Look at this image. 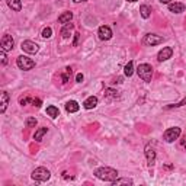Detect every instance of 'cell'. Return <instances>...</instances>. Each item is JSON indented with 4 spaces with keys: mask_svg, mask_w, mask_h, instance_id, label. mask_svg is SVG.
<instances>
[{
    "mask_svg": "<svg viewBox=\"0 0 186 186\" xmlns=\"http://www.w3.org/2000/svg\"><path fill=\"white\" fill-rule=\"evenodd\" d=\"M169 10L172 13H182L185 10V4L179 3V2H174V3H169Z\"/></svg>",
    "mask_w": 186,
    "mask_h": 186,
    "instance_id": "cell-12",
    "label": "cell"
},
{
    "mask_svg": "<svg viewBox=\"0 0 186 186\" xmlns=\"http://www.w3.org/2000/svg\"><path fill=\"white\" fill-rule=\"evenodd\" d=\"M51 35H52V29H51L50 26L44 28V31H42V38H51Z\"/></svg>",
    "mask_w": 186,
    "mask_h": 186,
    "instance_id": "cell-26",
    "label": "cell"
},
{
    "mask_svg": "<svg viewBox=\"0 0 186 186\" xmlns=\"http://www.w3.org/2000/svg\"><path fill=\"white\" fill-rule=\"evenodd\" d=\"M180 128L179 127H172L169 128L167 131L164 132V140L167 141V143H173L174 140H178L179 137H180Z\"/></svg>",
    "mask_w": 186,
    "mask_h": 186,
    "instance_id": "cell-6",
    "label": "cell"
},
{
    "mask_svg": "<svg viewBox=\"0 0 186 186\" xmlns=\"http://www.w3.org/2000/svg\"><path fill=\"white\" fill-rule=\"evenodd\" d=\"M2 64H3V66H6V64H7V57H6V51L4 50H2Z\"/></svg>",
    "mask_w": 186,
    "mask_h": 186,
    "instance_id": "cell-28",
    "label": "cell"
},
{
    "mask_svg": "<svg viewBox=\"0 0 186 186\" xmlns=\"http://www.w3.org/2000/svg\"><path fill=\"white\" fill-rule=\"evenodd\" d=\"M97 35H99V38H100L102 41H108V39L112 38V31H110L109 26L102 25L100 28H99V31H97Z\"/></svg>",
    "mask_w": 186,
    "mask_h": 186,
    "instance_id": "cell-10",
    "label": "cell"
},
{
    "mask_svg": "<svg viewBox=\"0 0 186 186\" xmlns=\"http://www.w3.org/2000/svg\"><path fill=\"white\" fill-rule=\"evenodd\" d=\"M185 140H186V135H185Z\"/></svg>",
    "mask_w": 186,
    "mask_h": 186,
    "instance_id": "cell-38",
    "label": "cell"
},
{
    "mask_svg": "<svg viewBox=\"0 0 186 186\" xmlns=\"http://www.w3.org/2000/svg\"><path fill=\"white\" fill-rule=\"evenodd\" d=\"M112 185L114 186H118V185H132V180L131 179H116V180H114L112 182Z\"/></svg>",
    "mask_w": 186,
    "mask_h": 186,
    "instance_id": "cell-24",
    "label": "cell"
},
{
    "mask_svg": "<svg viewBox=\"0 0 186 186\" xmlns=\"http://www.w3.org/2000/svg\"><path fill=\"white\" fill-rule=\"evenodd\" d=\"M76 81L77 83H81V81H83V74H81V73H79L76 76Z\"/></svg>",
    "mask_w": 186,
    "mask_h": 186,
    "instance_id": "cell-33",
    "label": "cell"
},
{
    "mask_svg": "<svg viewBox=\"0 0 186 186\" xmlns=\"http://www.w3.org/2000/svg\"><path fill=\"white\" fill-rule=\"evenodd\" d=\"M95 176L100 180H105V182H114L118 179V172L112 167H99V169L95 170Z\"/></svg>",
    "mask_w": 186,
    "mask_h": 186,
    "instance_id": "cell-1",
    "label": "cell"
},
{
    "mask_svg": "<svg viewBox=\"0 0 186 186\" xmlns=\"http://www.w3.org/2000/svg\"><path fill=\"white\" fill-rule=\"evenodd\" d=\"M119 95H118V92L115 89H106L105 90V97L106 99H116Z\"/></svg>",
    "mask_w": 186,
    "mask_h": 186,
    "instance_id": "cell-22",
    "label": "cell"
},
{
    "mask_svg": "<svg viewBox=\"0 0 186 186\" xmlns=\"http://www.w3.org/2000/svg\"><path fill=\"white\" fill-rule=\"evenodd\" d=\"M182 105H186V99H183L180 103H176V105H169L167 106V109H170V108H179V106H182Z\"/></svg>",
    "mask_w": 186,
    "mask_h": 186,
    "instance_id": "cell-31",
    "label": "cell"
},
{
    "mask_svg": "<svg viewBox=\"0 0 186 186\" xmlns=\"http://www.w3.org/2000/svg\"><path fill=\"white\" fill-rule=\"evenodd\" d=\"M25 125H26L28 128H35V125H37V119L32 118V116H29V118H26Z\"/></svg>",
    "mask_w": 186,
    "mask_h": 186,
    "instance_id": "cell-25",
    "label": "cell"
},
{
    "mask_svg": "<svg viewBox=\"0 0 186 186\" xmlns=\"http://www.w3.org/2000/svg\"><path fill=\"white\" fill-rule=\"evenodd\" d=\"M46 114H48V116H51L52 119H55L57 116H60V110H58V108H57V106L51 105V106H48V108H46Z\"/></svg>",
    "mask_w": 186,
    "mask_h": 186,
    "instance_id": "cell-18",
    "label": "cell"
},
{
    "mask_svg": "<svg viewBox=\"0 0 186 186\" xmlns=\"http://www.w3.org/2000/svg\"><path fill=\"white\" fill-rule=\"evenodd\" d=\"M160 3H163V4H169V3H170V0H160Z\"/></svg>",
    "mask_w": 186,
    "mask_h": 186,
    "instance_id": "cell-34",
    "label": "cell"
},
{
    "mask_svg": "<svg viewBox=\"0 0 186 186\" xmlns=\"http://www.w3.org/2000/svg\"><path fill=\"white\" fill-rule=\"evenodd\" d=\"M46 132H48V128H45V127H42V128H39L38 131H35V135H34V138H35V141H42V137L45 135Z\"/></svg>",
    "mask_w": 186,
    "mask_h": 186,
    "instance_id": "cell-20",
    "label": "cell"
},
{
    "mask_svg": "<svg viewBox=\"0 0 186 186\" xmlns=\"http://www.w3.org/2000/svg\"><path fill=\"white\" fill-rule=\"evenodd\" d=\"M7 2V6L12 10H15V12H21L22 9V2L21 0H6Z\"/></svg>",
    "mask_w": 186,
    "mask_h": 186,
    "instance_id": "cell-16",
    "label": "cell"
},
{
    "mask_svg": "<svg viewBox=\"0 0 186 186\" xmlns=\"http://www.w3.org/2000/svg\"><path fill=\"white\" fill-rule=\"evenodd\" d=\"M0 97H2V106H0V112H4V110H6V108H7V105H9V95L6 92H2Z\"/></svg>",
    "mask_w": 186,
    "mask_h": 186,
    "instance_id": "cell-19",
    "label": "cell"
},
{
    "mask_svg": "<svg viewBox=\"0 0 186 186\" xmlns=\"http://www.w3.org/2000/svg\"><path fill=\"white\" fill-rule=\"evenodd\" d=\"M172 55H173V50L170 48V46H164L163 50L159 51V54H157V60L159 61H166V60L172 58Z\"/></svg>",
    "mask_w": 186,
    "mask_h": 186,
    "instance_id": "cell-9",
    "label": "cell"
},
{
    "mask_svg": "<svg viewBox=\"0 0 186 186\" xmlns=\"http://www.w3.org/2000/svg\"><path fill=\"white\" fill-rule=\"evenodd\" d=\"M163 41H164V38H163V37H160V35L147 34L145 37H144L143 42L145 44V45H148V46H153V45H159V44H161Z\"/></svg>",
    "mask_w": 186,
    "mask_h": 186,
    "instance_id": "cell-5",
    "label": "cell"
},
{
    "mask_svg": "<svg viewBox=\"0 0 186 186\" xmlns=\"http://www.w3.org/2000/svg\"><path fill=\"white\" fill-rule=\"evenodd\" d=\"M0 45H2V50L4 51H12L13 45H15V41L10 35H3V38L0 41Z\"/></svg>",
    "mask_w": 186,
    "mask_h": 186,
    "instance_id": "cell-8",
    "label": "cell"
},
{
    "mask_svg": "<svg viewBox=\"0 0 186 186\" xmlns=\"http://www.w3.org/2000/svg\"><path fill=\"white\" fill-rule=\"evenodd\" d=\"M145 157H147V161H148V166L151 167L154 166V161H156V151L151 145H147L145 147Z\"/></svg>",
    "mask_w": 186,
    "mask_h": 186,
    "instance_id": "cell-11",
    "label": "cell"
},
{
    "mask_svg": "<svg viewBox=\"0 0 186 186\" xmlns=\"http://www.w3.org/2000/svg\"><path fill=\"white\" fill-rule=\"evenodd\" d=\"M79 109H80V106H79V103H77L76 100H68L67 103H66V110L70 112V114H74V112H77Z\"/></svg>",
    "mask_w": 186,
    "mask_h": 186,
    "instance_id": "cell-14",
    "label": "cell"
},
{
    "mask_svg": "<svg viewBox=\"0 0 186 186\" xmlns=\"http://www.w3.org/2000/svg\"><path fill=\"white\" fill-rule=\"evenodd\" d=\"M73 29H74V25H73V23H67V25H66L63 29H61V32H60V34H61V37H63V38H70V34H71Z\"/></svg>",
    "mask_w": 186,
    "mask_h": 186,
    "instance_id": "cell-17",
    "label": "cell"
},
{
    "mask_svg": "<svg viewBox=\"0 0 186 186\" xmlns=\"http://www.w3.org/2000/svg\"><path fill=\"white\" fill-rule=\"evenodd\" d=\"M127 2H130V3H134V2H137V0H127Z\"/></svg>",
    "mask_w": 186,
    "mask_h": 186,
    "instance_id": "cell-37",
    "label": "cell"
},
{
    "mask_svg": "<svg viewBox=\"0 0 186 186\" xmlns=\"http://www.w3.org/2000/svg\"><path fill=\"white\" fill-rule=\"evenodd\" d=\"M16 64H17V67L21 68V70H32V68L35 67V61L32 58H29V57H26V55L17 57Z\"/></svg>",
    "mask_w": 186,
    "mask_h": 186,
    "instance_id": "cell-4",
    "label": "cell"
},
{
    "mask_svg": "<svg viewBox=\"0 0 186 186\" xmlns=\"http://www.w3.org/2000/svg\"><path fill=\"white\" fill-rule=\"evenodd\" d=\"M124 73H125V76L127 77H131L132 73H134V63L132 61H130V63L125 66V68H124Z\"/></svg>",
    "mask_w": 186,
    "mask_h": 186,
    "instance_id": "cell-23",
    "label": "cell"
},
{
    "mask_svg": "<svg viewBox=\"0 0 186 186\" xmlns=\"http://www.w3.org/2000/svg\"><path fill=\"white\" fill-rule=\"evenodd\" d=\"M96 105H97V97L96 96H89L85 100V103H83L85 109H93V108H96Z\"/></svg>",
    "mask_w": 186,
    "mask_h": 186,
    "instance_id": "cell-13",
    "label": "cell"
},
{
    "mask_svg": "<svg viewBox=\"0 0 186 186\" xmlns=\"http://www.w3.org/2000/svg\"><path fill=\"white\" fill-rule=\"evenodd\" d=\"M137 74L141 80L144 81H151L153 77V67L150 64H140L138 68H137Z\"/></svg>",
    "mask_w": 186,
    "mask_h": 186,
    "instance_id": "cell-2",
    "label": "cell"
},
{
    "mask_svg": "<svg viewBox=\"0 0 186 186\" xmlns=\"http://www.w3.org/2000/svg\"><path fill=\"white\" fill-rule=\"evenodd\" d=\"M79 38H80V34L76 32V34H74V41H73V45L74 46H77V44H79Z\"/></svg>",
    "mask_w": 186,
    "mask_h": 186,
    "instance_id": "cell-32",
    "label": "cell"
},
{
    "mask_svg": "<svg viewBox=\"0 0 186 186\" xmlns=\"http://www.w3.org/2000/svg\"><path fill=\"white\" fill-rule=\"evenodd\" d=\"M21 48L25 51V52H28V54H37L38 50H39L38 44H35L34 41H23L22 45H21Z\"/></svg>",
    "mask_w": 186,
    "mask_h": 186,
    "instance_id": "cell-7",
    "label": "cell"
},
{
    "mask_svg": "<svg viewBox=\"0 0 186 186\" xmlns=\"http://www.w3.org/2000/svg\"><path fill=\"white\" fill-rule=\"evenodd\" d=\"M140 13H141V16H143L144 19H148L150 15H151V9L148 7L147 4H143V6L140 7Z\"/></svg>",
    "mask_w": 186,
    "mask_h": 186,
    "instance_id": "cell-21",
    "label": "cell"
},
{
    "mask_svg": "<svg viewBox=\"0 0 186 186\" xmlns=\"http://www.w3.org/2000/svg\"><path fill=\"white\" fill-rule=\"evenodd\" d=\"M31 178L34 179L35 182H46L51 178V173H50V170L45 169V167H37L32 172Z\"/></svg>",
    "mask_w": 186,
    "mask_h": 186,
    "instance_id": "cell-3",
    "label": "cell"
},
{
    "mask_svg": "<svg viewBox=\"0 0 186 186\" xmlns=\"http://www.w3.org/2000/svg\"><path fill=\"white\" fill-rule=\"evenodd\" d=\"M80 2H86V0H74V3H80Z\"/></svg>",
    "mask_w": 186,
    "mask_h": 186,
    "instance_id": "cell-36",
    "label": "cell"
},
{
    "mask_svg": "<svg viewBox=\"0 0 186 186\" xmlns=\"http://www.w3.org/2000/svg\"><path fill=\"white\" fill-rule=\"evenodd\" d=\"M34 106H37V108H41V105H42V102H41V99H32V102H31Z\"/></svg>",
    "mask_w": 186,
    "mask_h": 186,
    "instance_id": "cell-29",
    "label": "cell"
},
{
    "mask_svg": "<svg viewBox=\"0 0 186 186\" xmlns=\"http://www.w3.org/2000/svg\"><path fill=\"white\" fill-rule=\"evenodd\" d=\"M70 74H71V68L67 67V68H66V73L61 76V79H63V83H67V81H68V76H70Z\"/></svg>",
    "mask_w": 186,
    "mask_h": 186,
    "instance_id": "cell-27",
    "label": "cell"
},
{
    "mask_svg": "<svg viewBox=\"0 0 186 186\" xmlns=\"http://www.w3.org/2000/svg\"><path fill=\"white\" fill-rule=\"evenodd\" d=\"M164 167H166V169H173V166H172V164H166Z\"/></svg>",
    "mask_w": 186,
    "mask_h": 186,
    "instance_id": "cell-35",
    "label": "cell"
},
{
    "mask_svg": "<svg viewBox=\"0 0 186 186\" xmlns=\"http://www.w3.org/2000/svg\"><path fill=\"white\" fill-rule=\"evenodd\" d=\"M28 102H32V99H31V97H21V99H19V103H21V105H26Z\"/></svg>",
    "mask_w": 186,
    "mask_h": 186,
    "instance_id": "cell-30",
    "label": "cell"
},
{
    "mask_svg": "<svg viewBox=\"0 0 186 186\" xmlns=\"http://www.w3.org/2000/svg\"><path fill=\"white\" fill-rule=\"evenodd\" d=\"M71 19H73V13L71 12H64V13H61V15L58 16V22H60V23H64V25L70 23Z\"/></svg>",
    "mask_w": 186,
    "mask_h": 186,
    "instance_id": "cell-15",
    "label": "cell"
}]
</instances>
